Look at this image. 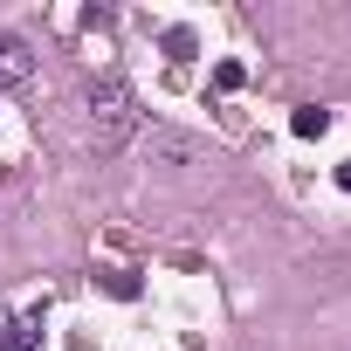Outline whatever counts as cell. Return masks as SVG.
<instances>
[{"mask_svg":"<svg viewBox=\"0 0 351 351\" xmlns=\"http://www.w3.org/2000/svg\"><path fill=\"white\" fill-rule=\"evenodd\" d=\"M83 110H90V145H97L104 158L124 152V145L138 138V97H131V83L97 76V83L83 90Z\"/></svg>","mask_w":351,"mask_h":351,"instance_id":"6da1fadb","label":"cell"},{"mask_svg":"<svg viewBox=\"0 0 351 351\" xmlns=\"http://www.w3.org/2000/svg\"><path fill=\"white\" fill-rule=\"evenodd\" d=\"M35 76V49L21 35H0V90H21Z\"/></svg>","mask_w":351,"mask_h":351,"instance_id":"7a4b0ae2","label":"cell"},{"mask_svg":"<svg viewBox=\"0 0 351 351\" xmlns=\"http://www.w3.org/2000/svg\"><path fill=\"white\" fill-rule=\"evenodd\" d=\"M289 131H296V138H324V131H330V110H324V104H296Z\"/></svg>","mask_w":351,"mask_h":351,"instance_id":"3957f363","label":"cell"},{"mask_svg":"<svg viewBox=\"0 0 351 351\" xmlns=\"http://www.w3.org/2000/svg\"><path fill=\"white\" fill-rule=\"evenodd\" d=\"M158 158H165V165H186L193 145H186V138H158Z\"/></svg>","mask_w":351,"mask_h":351,"instance_id":"277c9868","label":"cell"},{"mask_svg":"<svg viewBox=\"0 0 351 351\" xmlns=\"http://www.w3.org/2000/svg\"><path fill=\"white\" fill-rule=\"evenodd\" d=\"M337 186H344V193H351V158H344V165H337Z\"/></svg>","mask_w":351,"mask_h":351,"instance_id":"5b68a950","label":"cell"}]
</instances>
